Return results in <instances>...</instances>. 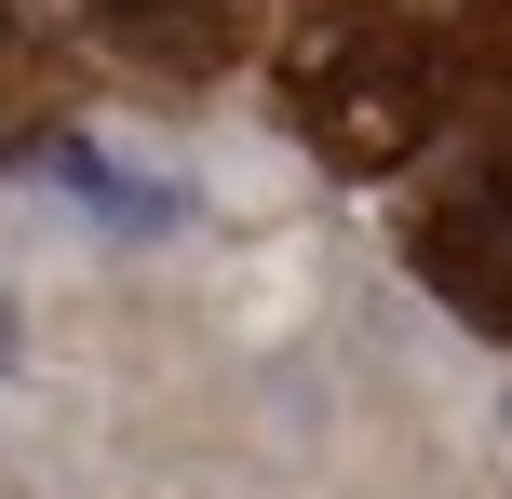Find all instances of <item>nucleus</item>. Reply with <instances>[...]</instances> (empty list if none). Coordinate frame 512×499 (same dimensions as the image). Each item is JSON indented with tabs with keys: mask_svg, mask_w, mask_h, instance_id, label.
<instances>
[{
	"mask_svg": "<svg viewBox=\"0 0 512 499\" xmlns=\"http://www.w3.org/2000/svg\"><path fill=\"white\" fill-rule=\"evenodd\" d=\"M27 176H41L54 203H81L95 230H176V216H189L176 176H135V162L95 149V135H41V149H27Z\"/></svg>",
	"mask_w": 512,
	"mask_h": 499,
	"instance_id": "obj_1",
	"label": "nucleus"
},
{
	"mask_svg": "<svg viewBox=\"0 0 512 499\" xmlns=\"http://www.w3.org/2000/svg\"><path fill=\"white\" fill-rule=\"evenodd\" d=\"M472 257H512V162H486V189L445 216V270H472Z\"/></svg>",
	"mask_w": 512,
	"mask_h": 499,
	"instance_id": "obj_2",
	"label": "nucleus"
},
{
	"mask_svg": "<svg viewBox=\"0 0 512 499\" xmlns=\"http://www.w3.org/2000/svg\"><path fill=\"white\" fill-rule=\"evenodd\" d=\"M108 14H122V27H176L189 0H108Z\"/></svg>",
	"mask_w": 512,
	"mask_h": 499,
	"instance_id": "obj_3",
	"label": "nucleus"
},
{
	"mask_svg": "<svg viewBox=\"0 0 512 499\" xmlns=\"http://www.w3.org/2000/svg\"><path fill=\"white\" fill-rule=\"evenodd\" d=\"M14 351H27V324H14V297H0V365H14Z\"/></svg>",
	"mask_w": 512,
	"mask_h": 499,
	"instance_id": "obj_4",
	"label": "nucleus"
}]
</instances>
